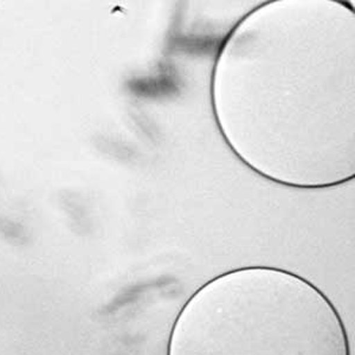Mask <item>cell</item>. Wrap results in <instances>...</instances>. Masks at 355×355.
<instances>
[{"instance_id":"6da1fadb","label":"cell","mask_w":355,"mask_h":355,"mask_svg":"<svg viewBox=\"0 0 355 355\" xmlns=\"http://www.w3.org/2000/svg\"><path fill=\"white\" fill-rule=\"evenodd\" d=\"M166 355H352L322 289L293 271L248 266L202 283L178 311Z\"/></svg>"}]
</instances>
